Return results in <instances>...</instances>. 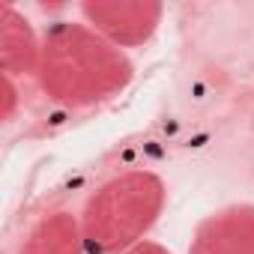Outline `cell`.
I'll return each instance as SVG.
<instances>
[{
	"label": "cell",
	"mask_w": 254,
	"mask_h": 254,
	"mask_svg": "<svg viewBox=\"0 0 254 254\" xmlns=\"http://www.w3.org/2000/svg\"><path fill=\"white\" fill-rule=\"evenodd\" d=\"M189 254H254V203H233L206 215Z\"/></svg>",
	"instance_id": "obj_4"
},
{
	"label": "cell",
	"mask_w": 254,
	"mask_h": 254,
	"mask_svg": "<svg viewBox=\"0 0 254 254\" xmlns=\"http://www.w3.org/2000/svg\"><path fill=\"white\" fill-rule=\"evenodd\" d=\"M126 254H171L165 245H159V242H150V239H144V242H138L135 248H129Z\"/></svg>",
	"instance_id": "obj_8"
},
{
	"label": "cell",
	"mask_w": 254,
	"mask_h": 254,
	"mask_svg": "<svg viewBox=\"0 0 254 254\" xmlns=\"http://www.w3.org/2000/svg\"><path fill=\"white\" fill-rule=\"evenodd\" d=\"M42 54V39L33 33L30 21L12 6L0 3V66L6 75H36Z\"/></svg>",
	"instance_id": "obj_5"
},
{
	"label": "cell",
	"mask_w": 254,
	"mask_h": 254,
	"mask_svg": "<svg viewBox=\"0 0 254 254\" xmlns=\"http://www.w3.org/2000/svg\"><path fill=\"white\" fill-rule=\"evenodd\" d=\"M15 105H18V90H15V81H12V75H6V72H3V111H0L3 123H9V120H12Z\"/></svg>",
	"instance_id": "obj_7"
},
{
	"label": "cell",
	"mask_w": 254,
	"mask_h": 254,
	"mask_svg": "<svg viewBox=\"0 0 254 254\" xmlns=\"http://www.w3.org/2000/svg\"><path fill=\"white\" fill-rule=\"evenodd\" d=\"M36 81L66 108H93L126 90L132 63L87 21H57L42 36Z\"/></svg>",
	"instance_id": "obj_1"
},
{
	"label": "cell",
	"mask_w": 254,
	"mask_h": 254,
	"mask_svg": "<svg viewBox=\"0 0 254 254\" xmlns=\"http://www.w3.org/2000/svg\"><path fill=\"white\" fill-rule=\"evenodd\" d=\"M81 12L84 21L117 48H135L156 33L165 9L153 0H90Z\"/></svg>",
	"instance_id": "obj_3"
},
{
	"label": "cell",
	"mask_w": 254,
	"mask_h": 254,
	"mask_svg": "<svg viewBox=\"0 0 254 254\" xmlns=\"http://www.w3.org/2000/svg\"><path fill=\"white\" fill-rule=\"evenodd\" d=\"M18 254H87L81 218L69 212L42 215L24 236Z\"/></svg>",
	"instance_id": "obj_6"
},
{
	"label": "cell",
	"mask_w": 254,
	"mask_h": 254,
	"mask_svg": "<svg viewBox=\"0 0 254 254\" xmlns=\"http://www.w3.org/2000/svg\"><path fill=\"white\" fill-rule=\"evenodd\" d=\"M168 189L150 171H126L102 183L81 212L87 254H126L144 242L165 209Z\"/></svg>",
	"instance_id": "obj_2"
}]
</instances>
